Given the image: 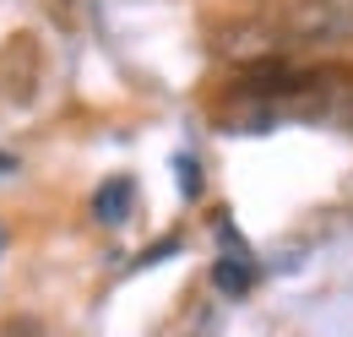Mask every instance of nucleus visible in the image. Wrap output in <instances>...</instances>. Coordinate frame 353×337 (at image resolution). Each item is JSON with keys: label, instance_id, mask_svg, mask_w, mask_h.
I'll list each match as a JSON object with an SVG mask.
<instances>
[{"label": "nucleus", "instance_id": "nucleus-1", "mask_svg": "<svg viewBox=\"0 0 353 337\" xmlns=\"http://www.w3.org/2000/svg\"><path fill=\"white\" fill-rule=\"evenodd\" d=\"M288 44H343L353 39V0H294L283 17Z\"/></svg>", "mask_w": 353, "mask_h": 337}, {"label": "nucleus", "instance_id": "nucleus-2", "mask_svg": "<svg viewBox=\"0 0 353 337\" xmlns=\"http://www.w3.org/2000/svg\"><path fill=\"white\" fill-rule=\"evenodd\" d=\"M44 82V49L33 33H11L0 49V98L6 104H33V93Z\"/></svg>", "mask_w": 353, "mask_h": 337}, {"label": "nucleus", "instance_id": "nucleus-3", "mask_svg": "<svg viewBox=\"0 0 353 337\" xmlns=\"http://www.w3.org/2000/svg\"><path fill=\"white\" fill-rule=\"evenodd\" d=\"M131 196H136L131 180H109V185L92 196V218H98V223H125V218H131Z\"/></svg>", "mask_w": 353, "mask_h": 337}, {"label": "nucleus", "instance_id": "nucleus-4", "mask_svg": "<svg viewBox=\"0 0 353 337\" xmlns=\"http://www.w3.org/2000/svg\"><path fill=\"white\" fill-rule=\"evenodd\" d=\"M212 283H218L223 294H245V289L256 283V267H250V261H218V267H212Z\"/></svg>", "mask_w": 353, "mask_h": 337}, {"label": "nucleus", "instance_id": "nucleus-5", "mask_svg": "<svg viewBox=\"0 0 353 337\" xmlns=\"http://www.w3.org/2000/svg\"><path fill=\"white\" fill-rule=\"evenodd\" d=\"M0 337H49V332L39 327V321H11V327H6Z\"/></svg>", "mask_w": 353, "mask_h": 337}, {"label": "nucleus", "instance_id": "nucleus-6", "mask_svg": "<svg viewBox=\"0 0 353 337\" xmlns=\"http://www.w3.org/2000/svg\"><path fill=\"white\" fill-rule=\"evenodd\" d=\"M179 185H185V196H196V185H201V180H196V164H190V158H179Z\"/></svg>", "mask_w": 353, "mask_h": 337}]
</instances>
